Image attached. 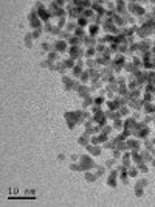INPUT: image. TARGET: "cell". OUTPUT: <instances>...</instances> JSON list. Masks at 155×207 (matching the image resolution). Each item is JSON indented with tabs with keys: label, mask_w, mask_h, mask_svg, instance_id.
<instances>
[{
	"label": "cell",
	"mask_w": 155,
	"mask_h": 207,
	"mask_svg": "<svg viewBox=\"0 0 155 207\" xmlns=\"http://www.w3.org/2000/svg\"><path fill=\"white\" fill-rule=\"evenodd\" d=\"M58 159H59L61 162H62V160H65V154H59V156H58Z\"/></svg>",
	"instance_id": "obj_30"
},
{
	"label": "cell",
	"mask_w": 155,
	"mask_h": 207,
	"mask_svg": "<svg viewBox=\"0 0 155 207\" xmlns=\"http://www.w3.org/2000/svg\"><path fill=\"white\" fill-rule=\"evenodd\" d=\"M82 72H84V69H82L81 65H75V67L71 69V78H73V79H79L81 75H82Z\"/></svg>",
	"instance_id": "obj_12"
},
{
	"label": "cell",
	"mask_w": 155,
	"mask_h": 207,
	"mask_svg": "<svg viewBox=\"0 0 155 207\" xmlns=\"http://www.w3.org/2000/svg\"><path fill=\"white\" fill-rule=\"evenodd\" d=\"M68 48H70V45H68V42L67 41H56L54 42V52H58L59 55L61 53H68Z\"/></svg>",
	"instance_id": "obj_3"
},
{
	"label": "cell",
	"mask_w": 155,
	"mask_h": 207,
	"mask_svg": "<svg viewBox=\"0 0 155 207\" xmlns=\"http://www.w3.org/2000/svg\"><path fill=\"white\" fill-rule=\"evenodd\" d=\"M47 59H48L51 64H56V62L59 61V53H58V52H51V53H48Z\"/></svg>",
	"instance_id": "obj_18"
},
{
	"label": "cell",
	"mask_w": 155,
	"mask_h": 207,
	"mask_svg": "<svg viewBox=\"0 0 155 207\" xmlns=\"http://www.w3.org/2000/svg\"><path fill=\"white\" fill-rule=\"evenodd\" d=\"M85 65L88 67V69H98V61H96V58H93V59H87L85 61Z\"/></svg>",
	"instance_id": "obj_24"
},
{
	"label": "cell",
	"mask_w": 155,
	"mask_h": 207,
	"mask_svg": "<svg viewBox=\"0 0 155 207\" xmlns=\"http://www.w3.org/2000/svg\"><path fill=\"white\" fill-rule=\"evenodd\" d=\"M78 28V24H76V20H71V19H68L67 20V24H65V28L64 30H67V31H70L71 34H73V31Z\"/></svg>",
	"instance_id": "obj_13"
},
{
	"label": "cell",
	"mask_w": 155,
	"mask_h": 207,
	"mask_svg": "<svg viewBox=\"0 0 155 207\" xmlns=\"http://www.w3.org/2000/svg\"><path fill=\"white\" fill-rule=\"evenodd\" d=\"M33 41H34V39H33L31 33H28V34L25 36V47H28V48H30V47H33Z\"/></svg>",
	"instance_id": "obj_27"
},
{
	"label": "cell",
	"mask_w": 155,
	"mask_h": 207,
	"mask_svg": "<svg viewBox=\"0 0 155 207\" xmlns=\"http://www.w3.org/2000/svg\"><path fill=\"white\" fill-rule=\"evenodd\" d=\"M153 45H155V41H153Z\"/></svg>",
	"instance_id": "obj_33"
},
{
	"label": "cell",
	"mask_w": 155,
	"mask_h": 207,
	"mask_svg": "<svg viewBox=\"0 0 155 207\" xmlns=\"http://www.w3.org/2000/svg\"><path fill=\"white\" fill-rule=\"evenodd\" d=\"M73 36H76V38H81V39H84L85 38V30L82 28V27H78L75 31H73Z\"/></svg>",
	"instance_id": "obj_22"
},
{
	"label": "cell",
	"mask_w": 155,
	"mask_h": 207,
	"mask_svg": "<svg viewBox=\"0 0 155 207\" xmlns=\"http://www.w3.org/2000/svg\"><path fill=\"white\" fill-rule=\"evenodd\" d=\"M65 120H67V125L70 129H75L79 123H78V119H76V114L75 111L73 112H65Z\"/></svg>",
	"instance_id": "obj_5"
},
{
	"label": "cell",
	"mask_w": 155,
	"mask_h": 207,
	"mask_svg": "<svg viewBox=\"0 0 155 207\" xmlns=\"http://www.w3.org/2000/svg\"><path fill=\"white\" fill-rule=\"evenodd\" d=\"M42 33H44L42 28H39V30H31V36H33V39H39V38L42 36Z\"/></svg>",
	"instance_id": "obj_28"
},
{
	"label": "cell",
	"mask_w": 155,
	"mask_h": 207,
	"mask_svg": "<svg viewBox=\"0 0 155 207\" xmlns=\"http://www.w3.org/2000/svg\"><path fill=\"white\" fill-rule=\"evenodd\" d=\"M87 148V151L92 154V156H99L101 153H102V148L99 146V145H93V143H90L88 146H85Z\"/></svg>",
	"instance_id": "obj_10"
},
{
	"label": "cell",
	"mask_w": 155,
	"mask_h": 207,
	"mask_svg": "<svg viewBox=\"0 0 155 207\" xmlns=\"http://www.w3.org/2000/svg\"><path fill=\"white\" fill-rule=\"evenodd\" d=\"M99 28H101V27H99L98 24H90V25H88V36L96 38V34H98Z\"/></svg>",
	"instance_id": "obj_14"
},
{
	"label": "cell",
	"mask_w": 155,
	"mask_h": 207,
	"mask_svg": "<svg viewBox=\"0 0 155 207\" xmlns=\"http://www.w3.org/2000/svg\"><path fill=\"white\" fill-rule=\"evenodd\" d=\"M82 44H84L87 48H95V47H96V44H98V41H96V38L85 36V38L82 39Z\"/></svg>",
	"instance_id": "obj_9"
},
{
	"label": "cell",
	"mask_w": 155,
	"mask_h": 207,
	"mask_svg": "<svg viewBox=\"0 0 155 207\" xmlns=\"http://www.w3.org/2000/svg\"><path fill=\"white\" fill-rule=\"evenodd\" d=\"M96 55H98V53H96L95 48H87L85 53H84V56H85L87 59H93V58H96Z\"/></svg>",
	"instance_id": "obj_23"
},
{
	"label": "cell",
	"mask_w": 155,
	"mask_h": 207,
	"mask_svg": "<svg viewBox=\"0 0 155 207\" xmlns=\"http://www.w3.org/2000/svg\"><path fill=\"white\" fill-rule=\"evenodd\" d=\"M147 187V179H136L133 188H146Z\"/></svg>",
	"instance_id": "obj_21"
},
{
	"label": "cell",
	"mask_w": 155,
	"mask_h": 207,
	"mask_svg": "<svg viewBox=\"0 0 155 207\" xmlns=\"http://www.w3.org/2000/svg\"><path fill=\"white\" fill-rule=\"evenodd\" d=\"M62 64H64V67H65L67 70H71V69L76 65V61H75V59H71V58H68V59H64V61H62Z\"/></svg>",
	"instance_id": "obj_17"
},
{
	"label": "cell",
	"mask_w": 155,
	"mask_h": 207,
	"mask_svg": "<svg viewBox=\"0 0 155 207\" xmlns=\"http://www.w3.org/2000/svg\"><path fill=\"white\" fill-rule=\"evenodd\" d=\"M150 154H152V156H153V157H155V146H153V148H152V150H150Z\"/></svg>",
	"instance_id": "obj_32"
},
{
	"label": "cell",
	"mask_w": 155,
	"mask_h": 207,
	"mask_svg": "<svg viewBox=\"0 0 155 207\" xmlns=\"http://www.w3.org/2000/svg\"><path fill=\"white\" fill-rule=\"evenodd\" d=\"M119 114H121L123 119H129V115H130V108L126 106V105L121 106V108H119Z\"/></svg>",
	"instance_id": "obj_19"
},
{
	"label": "cell",
	"mask_w": 155,
	"mask_h": 207,
	"mask_svg": "<svg viewBox=\"0 0 155 207\" xmlns=\"http://www.w3.org/2000/svg\"><path fill=\"white\" fill-rule=\"evenodd\" d=\"M112 157H113V159H116V160H121V157H123V151H121V150H118V148L112 150Z\"/></svg>",
	"instance_id": "obj_26"
},
{
	"label": "cell",
	"mask_w": 155,
	"mask_h": 207,
	"mask_svg": "<svg viewBox=\"0 0 155 207\" xmlns=\"http://www.w3.org/2000/svg\"><path fill=\"white\" fill-rule=\"evenodd\" d=\"M76 24H78V27H82V28H84V27H88V25H90V24H88V20H87V19H85L84 16H81V17H79V19L76 20Z\"/></svg>",
	"instance_id": "obj_25"
},
{
	"label": "cell",
	"mask_w": 155,
	"mask_h": 207,
	"mask_svg": "<svg viewBox=\"0 0 155 207\" xmlns=\"http://www.w3.org/2000/svg\"><path fill=\"white\" fill-rule=\"evenodd\" d=\"M79 81H81V84H87V81H90V73H88V69H85V70L82 72V75H81Z\"/></svg>",
	"instance_id": "obj_20"
},
{
	"label": "cell",
	"mask_w": 155,
	"mask_h": 207,
	"mask_svg": "<svg viewBox=\"0 0 155 207\" xmlns=\"http://www.w3.org/2000/svg\"><path fill=\"white\" fill-rule=\"evenodd\" d=\"M92 170H93V171H95V173H96V174L101 178V176H104V174H105V171H107V167H104V165H95Z\"/></svg>",
	"instance_id": "obj_15"
},
{
	"label": "cell",
	"mask_w": 155,
	"mask_h": 207,
	"mask_svg": "<svg viewBox=\"0 0 155 207\" xmlns=\"http://www.w3.org/2000/svg\"><path fill=\"white\" fill-rule=\"evenodd\" d=\"M149 133H150V131H149V126H147L144 122H138L132 134H133L136 139H146V137L149 136Z\"/></svg>",
	"instance_id": "obj_1"
},
{
	"label": "cell",
	"mask_w": 155,
	"mask_h": 207,
	"mask_svg": "<svg viewBox=\"0 0 155 207\" xmlns=\"http://www.w3.org/2000/svg\"><path fill=\"white\" fill-rule=\"evenodd\" d=\"M135 190V196L136 198H143L144 196V188H133Z\"/></svg>",
	"instance_id": "obj_29"
},
{
	"label": "cell",
	"mask_w": 155,
	"mask_h": 207,
	"mask_svg": "<svg viewBox=\"0 0 155 207\" xmlns=\"http://www.w3.org/2000/svg\"><path fill=\"white\" fill-rule=\"evenodd\" d=\"M78 143L79 145H82V146H88L90 143H92V136L90 134H87L85 131L82 133V136H79L78 137Z\"/></svg>",
	"instance_id": "obj_7"
},
{
	"label": "cell",
	"mask_w": 155,
	"mask_h": 207,
	"mask_svg": "<svg viewBox=\"0 0 155 207\" xmlns=\"http://www.w3.org/2000/svg\"><path fill=\"white\" fill-rule=\"evenodd\" d=\"M84 53H85V50H82L81 47H70L68 48V58H71V59H79L81 56H84Z\"/></svg>",
	"instance_id": "obj_4"
},
{
	"label": "cell",
	"mask_w": 155,
	"mask_h": 207,
	"mask_svg": "<svg viewBox=\"0 0 155 207\" xmlns=\"http://www.w3.org/2000/svg\"><path fill=\"white\" fill-rule=\"evenodd\" d=\"M150 167H155V157H153V159L150 160Z\"/></svg>",
	"instance_id": "obj_31"
},
{
	"label": "cell",
	"mask_w": 155,
	"mask_h": 207,
	"mask_svg": "<svg viewBox=\"0 0 155 207\" xmlns=\"http://www.w3.org/2000/svg\"><path fill=\"white\" fill-rule=\"evenodd\" d=\"M84 178H85V181H87V182H90V184H92V182H96L99 176H98L93 170H88V171H85V173H84Z\"/></svg>",
	"instance_id": "obj_11"
},
{
	"label": "cell",
	"mask_w": 155,
	"mask_h": 207,
	"mask_svg": "<svg viewBox=\"0 0 155 207\" xmlns=\"http://www.w3.org/2000/svg\"><path fill=\"white\" fill-rule=\"evenodd\" d=\"M93 122H95V123H98L99 126H104V125H105V122H107L105 112H104V111H99V112L93 114Z\"/></svg>",
	"instance_id": "obj_6"
},
{
	"label": "cell",
	"mask_w": 155,
	"mask_h": 207,
	"mask_svg": "<svg viewBox=\"0 0 155 207\" xmlns=\"http://www.w3.org/2000/svg\"><path fill=\"white\" fill-rule=\"evenodd\" d=\"M78 95L84 100V98H87V97H90L92 95V87H88V86H85V84H81V87H79V90H78Z\"/></svg>",
	"instance_id": "obj_8"
},
{
	"label": "cell",
	"mask_w": 155,
	"mask_h": 207,
	"mask_svg": "<svg viewBox=\"0 0 155 207\" xmlns=\"http://www.w3.org/2000/svg\"><path fill=\"white\" fill-rule=\"evenodd\" d=\"M58 39H59V41H67V42H68V41L71 39V33H70V31H67V30H62V31L59 33Z\"/></svg>",
	"instance_id": "obj_16"
},
{
	"label": "cell",
	"mask_w": 155,
	"mask_h": 207,
	"mask_svg": "<svg viewBox=\"0 0 155 207\" xmlns=\"http://www.w3.org/2000/svg\"><path fill=\"white\" fill-rule=\"evenodd\" d=\"M79 165H81V171H88V170H92L93 167H95V164H93V160H92V157L90 156H87V154H82V156H79Z\"/></svg>",
	"instance_id": "obj_2"
}]
</instances>
